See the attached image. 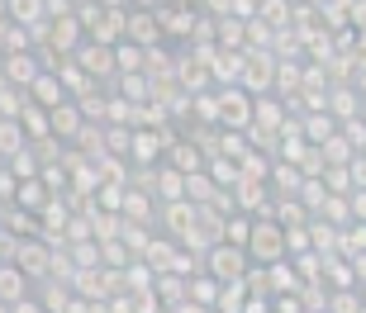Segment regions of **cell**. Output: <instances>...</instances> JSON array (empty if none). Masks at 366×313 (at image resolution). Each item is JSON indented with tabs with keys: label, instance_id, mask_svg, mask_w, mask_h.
<instances>
[{
	"label": "cell",
	"instance_id": "6da1fadb",
	"mask_svg": "<svg viewBox=\"0 0 366 313\" xmlns=\"http://www.w3.org/2000/svg\"><path fill=\"white\" fill-rule=\"evenodd\" d=\"M247 261L252 266H276V261H285L290 252H285V228L276 223V218H252V232H247Z\"/></svg>",
	"mask_w": 366,
	"mask_h": 313
},
{
	"label": "cell",
	"instance_id": "7a4b0ae2",
	"mask_svg": "<svg viewBox=\"0 0 366 313\" xmlns=\"http://www.w3.org/2000/svg\"><path fill=\"white\" fill-rule=\"evenodd\" d=\"M214 114H219V128L247 133V128H252V96L238 91V86H219L214 91Z\"/></svg>",
	"mask_w": 366,
	"mask_h": 313
},
{
	"label": "cell",
	"instance_id": "3957f363",
	"mask_svg": "<svg viewBox=\"0 0 366 313\" xmlns=\"http://www.w3.org/2000/svg\"><path fill=\"white\" fill-rule=\"evenodd\" d=\"M272 81H276V53L267 48H243V71H238V91L247 96H272Z\"/></svg>",
	"mask_w": 366,
	"mask_h": 313
},
{
	"label": "cell",
	"instance_id": "277c9868",
	"mask_svg": "<svg viewBox=\"0 0 366 313\" xmlns=\"http://www.w3.org/2000/svg\"><path fill=\"white\" fill-rule=\"evenodd\" d=\"M247 266H252V261H247L243 247L214 242L209 252H204V275H209V280H219V285H229V280H243Z\"/></svg>",
	"mask_w": 366,
	"mask_h": 313
},
{
	"label": "cell",
	"instance_id": "5b68a950",
	"mask_svg": "<svg viewBox=\"0 0 366 313\" xmlns=\"http://www.w3.org/2000/svg\"><path fill=\"white\" fill-rule=\"evenodd\" d=\"M14 266L29 275V280H48V271H53V242H43V237H19L14 242Z\"/></svg>",
	"mask_w": 366,
	"mask_h": 313
},
{
	"label": "cell",
	"instance_id": "8992f818",
	"mask_svg": "<svg viewBox=\"0 0 366 313\" xmlns=\"http://www.w3.org/2000/svg\"><path fill=\"white\" fill-rule=\"evenodd\" d=\"M71 62H76V67H81L95 86H109V81H114V48H105V43H91V39H86L81 48L71 53Z\"/></svg>",
	"mask_w": 366,
	"mask_h": 313
},
{
	"label": "cell",
	"instance_id": "52a82bcc",
	"mask_svg": "<svg viewBox=\"0 0 366 313\" xmlns=\"http://www.w3.org/2000/svg\"><path fill=\"white\" fill-rule=\"evenodd\" d=\"M157 24H162V43L167 39H186L195 34V24H200V10L195 5H157Z\"/></svg>",
	"mask_w": 366,
	"mask_h": 313
},
{
	"label": "cell",
	"instance_id": "ba28073f",
	"mask_svg": "<svg viewBox=\"0 0 366 313\" xmlns=\"http://www.w3.org/2000/svg\"><path fill=\"white\" fill-rule=\"evenodd\" d=\"M39 71H43V62H39V53H34V48H29V53L0 57V76H5V86H14V91H29Z\"/></svg>",
	"mask_w": 366,
	"mask_h": 313
},
{
	"label": "cell",
	"instance_id": "9c48e42d",
	"mask_svg": "<svg viewBox=\"0 0 366 313\" xmlns=\"http://www.w3.org/2000/svg\"><path fill=\"white\" fill-rule=\"evenodd\" d=\"M124 43H134V48H157V43H162L157 10H129V19H124Z\"/></svg>",
	"mask_w": 366,
	"mask_h": 313
},
{
	"label": "cell",
	"instance_id": "30bf717a",
	"mask_svg": "<svg viewBox=\"0 0 366 313\" xmlns=\"http://www.w3.org/2000/svg\"><path fill=\"white\" fill-rule=\"evenodd\" d=\"M204 162H209V157H204V148L195 143V138H172V143H167V166L181 171V176L204 171Z\"/></svg>",
	"mask_w": 366,
	"mask_h": 313
},
{
	"label": "cell",
	"instance_id": "8fae6325",
	"mask_svg": "<svg viewBox=\"0 0 366 313\" xmlns=\"http://www.w3.org/2000/svg\"><path fill=\"white\" fill-rule=\"evenodd\" d=\"M48 123H53V138L62 143V148H76V138L86 133V114L76 109V100H67V105H57L53 114H48Z\"/></svg>",
	"mask_w": 366,
	"mask_h": 313
},
{
	"label": "cell",
	"instance_id": "7c38bea8",
	"mask_svg": "<svg viewBox=\"0 0 366 313\" xmlns=\"http://www.w3.org/2000/svg\"><path fill=\"white\" fill-rule=\"evenodd\" d=\"M24 100H29V105H39V109H48V114H53L57 105H67V91H62V81H57V71H53V67H43L39 76H34V86L24 91Z\"/></svg>",
	"mask_w": 366,
	"mask_h": 313
},
{
	"label": "cell",
	"instance_id": "4fadbf2b",
	"mask_svg": "<svg viewBox=\"0 0 366 313\" xmlns=\"http://www.w3.org/2000/svg\"><path fill=\"white\" fill-rule=\"evenodd\" d=\"M195 214H200V209L190 205V200H177V205H162L157 223L167 228V237H172V242H186L190 232H195Z\"/></svg>",
	"mask_w": 366,
	"mask_h": 313
},
{
	"label": "cell",
	"instance_id": "5bb4252c",
	"mask_svg": "<svg viewBox=\"0 0 366 313\" xmlns=\"http://www.w3.org/2000/svg\"><path fill=\"white\" fill-rule=\"evenodd\" d=\"M295 128H300V138H305L310 148H324L328 138L338 133V119H333L328 109H310V114H300V119H295Z\"/></svg>",
	"mask_w": 366,
	"mask_h": 313
},
{
	"label": "cell",
	"instance_id": "9a60e30c",
	"mask_svg": "<svg viewBox=\"0 0 366 313\" xmlns=\"http://www.w3.org/2000/svg\"><path fill=\"white\" fill-rule=\"evenodd\" d=\"M177 257H181V242H172V237L162 232V237H152V242L143 247V257H138V261H143L152 275H167V271H177Z\"/></svg>",
	"mask_w": 366,
	"mask_h": 313
},
{
	"label": "cell",
	"instance_id": "2e32d148",
	"mask_svg": "<svg viewBox=\"0 0 366 313\" xmlns=\"http://www.w3.org/2000/svg\"><path fill=\"white\" fill-rule=\"evenodd\" d=\"M124 223H138V228H152L157 223V200L148 190H124V205H119Z\"/></svg>",
	"mask_w": 366,
	"mask_h": 313
},
{
	"label": "cell",
	"instance_id": "e0dca14e",
	"mask_svg": "<svg viewBox=\"0 0 366 313\" xmlns=\"http://www.w3.org/2000/svg\"><path fill=\"white\" fill-rule=\"evenodd\" d=\"M48 205H53V190H48V180H43V176L19 180V190H14V209H24V214H34V218H39Z\"/></svg>",
	"mask_w": 366,
	"mask_h": 313
},
{
	"label": "cell",
	"instance_id": "ac0fdd59",
	"mask_svg": "<svg viewBox=\"0 0 366 313\" xmlns=\"http://www.w3.org/2000/svg\"><path fill=\"white\" fill-rule=\"evenodd\" d=\"M34 294V280H29L14 261H0V304H19Z\"/></svg>",
	"mask_w": 366,
	"mask_h": 313
},
{
	"label": "cell",
	"instance_id": "d6986e66",
	"mask_svg": "<svg viewBox=\"0 0 366 313\" xmlns=\"http://www.w3.org/2000/svg\"><path fill=\"white\" fill-rule=\"evenodd\" d=\"M124 19H129V10H100V19L86 29V39L114 48V43H124Z\"/></svg>",
	"mask_w": 366,
	"mask_h": 313
},
{
	"label": "cell",
	"instance_id": "ffe728a7",
	"mask_svg": "<svg viewBox=\"0 0 366 313\" xmlns=\"http://www.w3.org/2000/svg\"><path fill=\"white\" fill-rule=\"evenodd\" d=\"M14 119H19V128H24V138L34 143V148L53 138V123H48V109H39V105H29V100H24V109H19Z\"/></svg>",
	"mask_w": 366,
	"mask_h": 313
},
{
	"label": "cell",
	"instance_id": "44dd1931",
	"mask_svg": "<svg viewBox=\"0 0 366 313\" xmlns=\"http://www.w3.org/2000/svg\"><path fill=\"white\" fill-rule=\"evenodd\" d=\"M109 96L129 100V105H148L152 100V81L143 76V71H134V76H114V81H109Z\"/></svg>",
	"mask_w": 366,
	"mask_h": 313
},
{
	"label": "cell",
	"instance_id": "7402d4cb",
	"mask_svg": "<svg viewBox=\"0 0 366 313\" xmlns=\"http://www.w3.org/2000/svg\"><path fill=\"white\" fill-rule=\"evenodd\" d=\"M324 109L333 114L338 123H347V119H357V109H362V96H357L352 86H333L324 96Z\"/></svg>",
	"mask_w": 366,
	"mask_h": 313
},
{
	"label": "cell",
	"instance_id": "603a6c76",
	"mask_svg": "<svg viewBox=\"0 0 366 313\" xmlns=\"http://www.w3.org/2000/svg\"><path fill=\"white\" fill-rule=\"evenodd\" d=\"M267 271V294H300V275H295V266H290V257L285 261H276V266H262Z\"/></svg>",
	"mask_w": 366,
	"mask_h": 313
},
{
	"label": "cell",
	"instance_id": "cb8c5ba5",
	"mask_svg": "<svg viewBox=\"0 0 366 313\" xmlns=\"http://www.w3.org/2000/svg\"><path fill=\"white\" fill-rule=\"evenodd\" d=\"M5 14H10V24H19V29H39V24H48V10H43V0H5Z\"/></svg>",
	"mask_w": 366,
	"mask_h": 313
},
{
	"label": "cell",
	"instance_id": "d4e9b609",
	"mask_svg": "<svg viewBox=\"0 0 366 313\" xmlns=\"http://www.w3.org/2000/svg\"><path fill=\"white\" fill-rule=\"evenodd\" d=\"M152 294H157V304L162 309H177V304H186V275H152Z\"/></svg>",
	"mask_w": 366,
	"mask_h": 313
},
{
	"label": "cell",
	"instance_id": "484cf974",
	"mask_svg": "<svg viewBox=\"0 0 366 313\" xmlns=\"http://www.w3.org/2000/svg\"><path fill=\"white\" fill-rule=\"evenodd\" d=\"M290 5H295V0H257V19L272 29V34H281V29H290Z\"/></svg>",
	"mask_w": 366,
	"mask_h": 313
},
{
	"label": "cell",
	"instance_id": "4316f807",
	"mask_svg": "<svg viewBox=\"0 0 366 313\" xmlns=\"http://www.w3.org/2000/svg\"><path fill=\"white\" fill-rule=\"evenodd\" d=\"M186 299L214 313V299H219V280H209L204 271H200V275H190V280H186Z\"/></svg>",
	"mask_w": 366,
	"mask_h": 313
},
{
	"label": "cell",
	"instance_id": "83f0119b",
	"mask_svg": "<svg viewBox=\"0 0 366 313\" xmlns=\"http://www.w3.org/2000/svg\"><path fill=\"white\" fill-rule=\"evenodd\" d=\"M148 62V48H134V43H114V76H134Z\"/></svg>",
	"mask_w": 366,
	"mask_h": 313
},
{
	"label": "cell",
	"instance_id": "f1b7e54d",
	"mask_svg": "<svg viewBox=\"0 0 366 313\" xmlns=\"http://www.w3.org/2000/svg\"><path fill=\"white\" fill-rule=\"evenodd\" d=\"M24 148H29V138L19 128V119H0V162H10L14 152H24Z\"/></svg>",
	"mask_w": 366,
	"mask_h": 313
},
{
	"label": "cell",
	"instance_id": "f546056e",
	"mask_svg": "<svg viewBox=\"0 0 366 313\" xmlns=\"http://www.w3.org/2000/svg\"><path fill=\"white\" fill-rule=\"evenodd\" d=\"M252 299L247 294L243 280H229V285H219V299H214V313H243V304Z\"/></svg>",
	"mask_w": 366,
	"mask_h": 313
},
{
	"label": "cell",
	"instance_id": "4dcf8cb0",
	"mask_svg": "<svg viewBox=\"0 0 366 313\" xmlns=\"http://www.w3.org/2000/svg\"><path fill=\"white\" fill-rule=\"evenodd\" d=\"M295 200H300V205H305V214H310V218H319V209H324V200H328L324 180H300Z\"/></svg>",
	"mask_w": 366,
	"mask_h": 313
},
{
	"label": "cell",
	"instance_id": "1f68e13d",
	"mask_svg": "<svg viewBox=\"0 0 366 313\" xmlns=\"http://www.w3.org/2000/svg\"><path fill=\"white\" fill-rule=\"evenodd\" d=\"M5 166L14 171V180H34V176H43V162H39V152H34V148L14 152V157H10Z\"/></svg>",
	"mask_w": 366,
	"mask_h": 313
},
{
	"label": "cell",
	"instance_id": "d6a6232c",
	"mask_svg": "<svg viewBox=\"0 0 366 313\" xmlns=\"http://www.w3.org/2000/svg\"><path fill=\"white\" fill-rule=\"evenodd\" d=\"M247 232H252V218L247 214H229L224 218V242L229 247H247Z\"/></svg>",
	"mask_w": 366,
	"mask_h": 313
},
{
	"label": "cell",
	"instance_id": "836d02e7",
	"mask_svg": "<svg viewBox=\"0 0 366 313\" xmlns=\"http://www.w3.org/2000/svg\"><path fill=\"white\" fill-rule=\"evenodd\" d=\"M357 309H362V294L357 289H328L324 313H357Z\"/></svg>",
	"mask_w": 366,
	"mask_h": 313
},
{
	"label": "cell",
	"instance_id": "e575fe53",
	"mask_svg": "<svg viewBox=\"0 0 366 313\" xmlns=\"http://www.w3.org/2000/svg\"><path fill=\"white\" fill-rule=\"evenodd\" d=\"M338 138H342V143H347L352 152H362V148H366V123H362V119H347V123H338Z\"/></svg>",
	"mask_w": 366,
	"mask_h": 313
},
{
	"label": "cell",
	"instance_id": "d590c367",
	"mask_svg": "<svg viewBox=\"0 0 366 313\" xmlns=\"http://www.w3.org/2000/svg\"><path fill=\"white\" fill-rule=\"evenodd\" d=\"M14 190H19V180H14L10 166L0 162V209H10V205H14Z\"/></svg>",
	"mask_w": 366,
	"mask_h": 313
},
{
	"label": "cell",
	"instance_id": "8d00e7d4",
	"mask_svg": "<svg viewBox=\"0 0 366 313\" xmlns=\"http://www.w3.org/2000/svg\"><path fill=\"white\" fill-rule=\"evenodd\" d=\"M347 176H352V190H366V157H362V152L347 162Z\"/></svg>",
	"mask_w": 366,
	"mask_h": 313
},
{
	"label": "cell",
	"instance_id": "74e56055",
	"mask_svg": "<svg viewBox=\"0 0 366 313\" xmlns=\"http://www.w3.org/2000/svg\"><path fill=\"white\" fill-rule=\"evenodd\" d=\"M347 209H352V223H366V190L347 195Z\"/></svg>",
	"mask_w": 366,
	"mask_h": 313
},
{
	"label": "cell",
	"instance_id": "f35d334b",
	"mask_svg": "<svg viewBox=\"0 0 366 313\" xmlns=\"http://www.w3.org/2000/svg\"><path fill=\"white\" fill-rule=\"evenodd\" d=\"M347 29H366V0H352V10H347Z\"/></svg>",
	"mask_w": 366,
	"mask_h": 313
},
{
	"label": "cell",
	"instance_id": "ab89813d",
	"mask_svg": "<svg viewBox=\"0 0 366 313\" xmlns=\"http://www.w3.org/2000/svg\"><path fill=\"white\" fill-rule=\"evenodd\" d=\"M10 313H48L39 304V294H29V299H19V304H10Z\"/></svg>",
	"mask_w": 366,
	"mask_h": 313
},
{
	"label": "cell",
	"instance_id": "60d3db41",
	"mask_svg": "<svg viewBox=\"0 0 366 313\" xmlns=\"http://www.w3.org/2000/svg\"><path fill=\"white\" fill-rule=\"evenodd\" d=\"M100 10H129V0H95Z\"/></svg>",
	"mask_w": 366,
	"mask_h": 313
},
{
	"label": "cell",
	"instance_id": "b9f144b4",
	"mask_svg": "<svg viewBox=\"0 0 366 313\" xmlns=\"http://www.w3.org/2000/svg\"><path fill=\"white\" fill-rule=\"evenodd\" d=\"M162 0H129V10H157Z\"/></svg>",
	"mask_w": 366,
	"mask_h": 313
},
{
	"label": "cell",
	"instance_id": "7bdbcfd3",
	"mask_svg": "<svg viewBox=\"0 0 366 313\" xmlns=\"http://www.w3.org/2000/svg\"><path fill=\"white\" fill-rule=\"evenodd\" d=\"M172 313H209V309H200V304H190V299H186V304H177Z\"/></svg>",
	"mask_w": 366,
	"mask_h": 313
},
{
	"label": "cell",
	"instance_id": "ee69618b",
	"mask_svg": "<svg viewBox=\"0 0 366 313\" xmlns=\"http://www.w3.org/2000/svg\"><path fill=\"white\" fill-rule=\"evenodd\" d=\"M324 5H333V10H342V14L352 10V0H324Z\"/></svg>",
	"mask_w": 366,
	"mask_h": 313
},
{
	"label": "cell",
	"instance_id": "f6af8a7d",
	"mask_svg": "<svg viewBox=\"0 0 366 313\" xmlns=\"http://www.w3.org/2000/svg\"><path fill=\"white\" fill-rule=\"evenodd\" d=\"M0 24H10V14H5V0H0Z\"/></svg>",
	"mask_w": 366,
	"mask_h": 313
},
{
	"label": "cell",
	"instance_id": "bcb514c9",
	"mask_svg": "<svg viewBox=\"0 0 366 313\" xmlns=\"http://www.w3.org/2000/svg\"><path fill=\"white\" fill-rule=\"evenodd\" d=\"M162 5H195V0H162Z\"/></svg>",
	"mask_w": 366,
	"mask_h": 313
},
{
	"label": "cell",
	"instance_id": "7dc6e473",
	"mask_svg": "<svg viewBox=\"0 0 366 313\" xmlns=\"http://www.w3.org/2000/svg\"><path fill=\"white\" fill-rule=\"evenodd\" d=\"M300 5H314V10H319V5H324V0H300Z\"/></svg>",
	"mask_w": 366,
	"mask_h": 313
},
{
	"label": "cell",
	"instance_id": "c3c4849f",
	"mask_svg": "<svg viewBox=\"0 0 366 313\" xmlns=\"http://www.w3.org/2000/svg\"><path fill=\"white\" fill-rule=\"evenodd\" d=\"M0 313H10V304H0Z\"/></svg>",
	"mask_w": 366,
	"mask_h": 313
},
{
	"label": "cell",
	"instance_id": "681fc988",
	"mask_svg": "<svg viewBox=\"0 0 366 313\" xmlns=\"http://www.w3.org/2000/svg\"><path fill=\"white\" fill-rule=\"evenodd\" d=\"M157 313H172V309H157Z\"/></svg>",
	"mask_w": 366,
	"mask_h": 313
},
{
	"label": "cell",
	"instance_id": "f907efd6",
	"mask_svg": "<svg viewBox=\"0 0 366 313\" xmlns=\"http://www.w3.org/2000/svg\"><path fill=\"white\" fill-rule=\"evenodd\" d=\"M71 5H81V0H71Z\"/></svg>",
	"mask_w": 366,
	"mask_h": 313
}]
</instances>
